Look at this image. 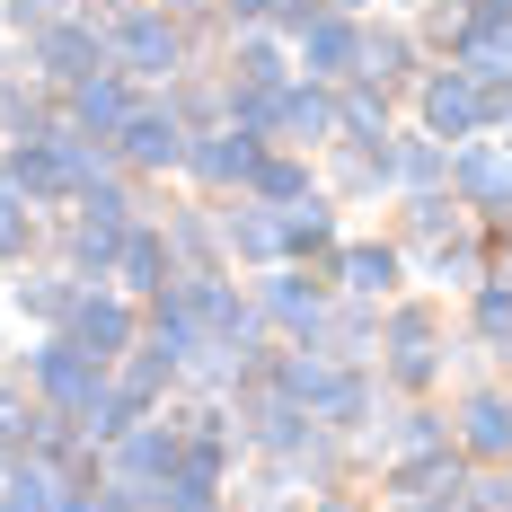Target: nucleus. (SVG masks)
I'll return each instance as SVG.
<instances>
[{
  "instance_id": "27",
  "label": "nucleus",
  "mask_w": 512,
  "mask_h": 512,
  "mask_svg": "<svg viewBox=\"0 0 512 512\" xmlns=\"http://www.w3.org/2000/svg\"><path fill=\"white\" fill-rule=\"evenodd\" d=\"M248 204H265V212H283V204H301V195H318V159H301V151H256V168H248V186H239Z\"/></svg>"
},
{
  "instance_id": "20",
  "label": "nucleus",
  "mask_w": 512,
  "mask_h": 512,
  "mask_svg": "<svg viewBox=\"0 0 512 512\" xmlns=\"http://www.w3.org/2000/svg\"><path fill=\"white\" fill-rule=\"evenodd\" d=\"M407 115L389 89H371V80H336V151H389V133H398Z\"/></svg>"
},
{
  "instance_id": "28",
  "label": "nucleus",
  "mask_w": 512,
  "mask_h": 512,
  "mask_svg": "<svg viewBox=\"0 0 512 512\" xmlns=\"http://www.w3.org/2000/svg\"><path fill=\"white\" fill-rule=\"evenodd\" d=\"M62 504V468L36 451H0V512H53Z\"/></svg>"
},
{
  "instance_id": "6",
  "label": "nucleus",
  "mask_w": 512,
  "mask_h": 512,
  "mask_svg": "<svg viewBox=\"0 0 512 512\" xmlns=\"http://www.w3.org/2000/svg\"><path fill=\"white\" fill-rule=\"evenodd\" d=\"M442 415H451V451L468 468H512V398L504 371H460L442 389Z\"/></svg>"
},
{
  "instance_id": "42",
  "label": "nucleus",
  "mask_w": 512,
  "mask_h": 512,
  "mask_svg": "<svg viewBox=\"0 0 512 512\" xmlns=\"http://www.w3.org/2000/svg\"><path fill=\"white\" fill-rule=\"evenodd\" d=\"M0 362H9V318H0Z\"/></svg>"
},
{
  "instance_id": "4",
  "label": "nucleus",
  "mask_w": 512,
  "mask_h": 512,
  "mask_svg": "<svg viewBox=\"0 0 512 512\" xmlns=\"http://www.w3.org/2000/svg\"><path fill=\"white\" fill-rule=\"evenodd\" d=\"M398 115H407L424 142L451 151V142H477V133H504L512 124V89H477L460 62H424L407 80V98H398Z\"/></svg>"
},
{
  "instance_id": "21",
  "label": "nucleus",
  "mask_w": 512,
  "mask_h": 512,
  "mask_svg": "<svg viewBox=\"0 0 512 512\" xmlns=\"http://www.w3.org/2000/svg\"><path fill=\"white\" fill-rule=\"evenodd\" d=\"M71 274L53 265V256H27V265H9V318L27 327V336H45V327H62V309H71Z\"/></svg>"
},
{
  "instance_id": "16",
  "label": "nucleus",
  "mask_w": 512,
  "mask_h": 512,
  "mask_svg": "<svg viewBox=\"0 0 512 512\" xmlns=\"http://www.w3.org/2000/svg\"><path fill=\"white\" fill-rule=\"evenodd\" d=\"M265 142L274 151H301V159H327L336 151V89L327 80H283L274 115H265Z\"/></svg>"
},
{
  "instance_id": "40",
  "label": "nucleus",
  "mask_w": 512,
  "mask_h": 512,
  "mask_svg": "<svg viewBox=\"0 0 512 512\" xmlns=\"http://www.w3.org/2000/svg\"><path fill=\"white\" fill-rule=\"evenodd\" d=\"M327 9H345V18H362V9H380V0H327Z\"/></svg>"
},
{
  "instance_id": "11",
  "label": "nucleus",
  "mask_w": 512,
  "mask_h": 512,
  "mask_svg": "<svg viewBox=\"0 0 512 512\" xmlns=\"http://www.w3.org/2000/svg\"><path fill=\"white\" fill-rule=\"evenodd\" d=\"M442 195L468 212V221H512V142L504 133H477V142H451V168H442Z\"/></svg>"
},
{
  "instance_id": "26",
  "label": "nucleus",
  "mask_w": 512,
  "mask_h": 512,
  "mask_svg": "<svg viewBox=\"0 0 512 512\" xmlns=\"http://www.w3.org/2000/svg\"><path fill=\"white\" fill-rule=\"evenodd\" d=\"M45 124H62V98H53L45 80H27L18 71V45H9V62H0V142L45 133Z\"/></svg>"
},
{
  "instance_id": "9",
  "label": "nucleus",
  "mask_w": 512,
  "mask_h": 512,
  "mask_svg": "<svg viewBox=\"0 0 512 512\" xmlns=\"http://www.w3.org/2000/svg\"><path fill=\"white\" fill-rule=\"evenodd\" d=\"M318 274H327V292H336V301H371V309L398 301V292H415V283H407V248H398L389 230H345V239L327 248Z\"/></svg>"
},
{
  "instance_id": "38",
  "label": "nucleus",
  "mask_w": 512,
  "mask_h": 512,
  "mask_svg": "<svg viewBox=\"0 0 512 512\" xmlns=\"http://www.w3.org/2000/svg\"><path fill=\"white\" fill-rule=\"evenodd\" d=\"M309 9H327V0H274V9H265V27H274V36H292Z\"/></svg>"
},
{
  "instance_id": "31",
  "label": "nucleus",
  "mask_w": 512,
  "mask_h": 512,
  "mask_svg": "<svg viewBox=\"0 0 512 512\" xmlns=\"http://www.w3.org/2000/svg\"><path fill=\"white\" fill-rule=\"evenodd\" d=\"M159 98H168V115H177L186 133H204V124H221V71H212V62H195V71H177Z\"/></svg>"
},
{
  "instance_id": "2",
  "label": "nucleus",
  "mask_w": 512,
  "mask_h": 512,
  "mask_svg": "<svg viewBox=\"0 0 512 512\" xmlns=\"http://www.w3.org/2000/svg\"><path fill=\"white\" fill-rule=\"evenodd\" d=\"M98 36H106V71H124L133 89H168L177 71L221 53V27H186L168 0H115L98 18Z\"/></svg>"
},
{
  "instance_id": "44",
  "label": "nucleus",
  "mask_w": 512,
  "mask_h": 512,
  "mask_svg": "<svg viewBox=\"0 0 512 512\" xmlns=\"http://www.w3.org/2000/svg\"><path fill=\"white\" fill-rule=\"evenodd\" d=\"M283 512H301V504H283Z\"/></svg>"
},
{
  "instance_id": "37",
  "label": "nucleus",
  "mask_w": 512,
  "mask_h": 512,
  "mask_svg": "<svg viewBox=\"0 0 512 512\" xmlns=\"http://www.w3.org/2000/svg\"><path fill=\"white\" fill-rule=\"evenodd\" d=\"M265 9H274V0H221V9H212V27H221V36H239V27H265Z\"/></svg>"
},
{
  "instance_id": "1",
  "label": "nucleus",
  "mask_w": 512,
  "mask_h": 512,
  "mask_svg": "<svg viewBox=\"0 0 512 512\" xmlns=\"http://www.w3.org/2000/svg\"><path fill=\"white\" fill-rule=\"evenodd\" d=\"M460 371H477V362H468L460 336H451V301H433V292L380 301V327H371V380H380L389 398H442Z\"/></svg>"
},
{
  "instance_id": "22",
  "label": "nucleus",
  "mask_w": 512,
  "mask_h": 512,
  "mask_svg": "<svg viewBox=\"0 0 512 512\" xmlns=\"http://www.w3.org/2000/svg\"><path fill=\"white\" fill-rule=\"evenodd\" d=\"M168 239H159V212H142L133 230H124V248H115V265H106V283L124 292V301H151V292H168Z\"/></svg>"
},
{
  "instance_id": "7",
  "label": "nucleus",
  "mask_w": 512,
  "mask_h": 512,
  "mask_svg": "<svg viewBox=\"0 0 512 512\" xmlns=\"http://www.w3.org/2000/svg\"><path fill=\"white\" fill-rule=\"evenodd\" d=\"M248 301H256V327H265L274 345H318L336 292H327L318 265H265V274H248Z\"/></svg>"
},
{
  "instance_id": "32",
  "label": "nucleus",
  "mask_w": 512,
  "mask_h": 512,
  "mask_svg": "<svg viewBox=\"0 0 512 512\" xmlns=\"http://www.w3.org/2000/svg\"><path fill=\"white\" fill-rule=\"evenodd\" d=\"M371 327H380V309H371V301H336V309H327V327H318V354L371 362Z\"/></svg>"
},
{
  "instance_id": "3",
  "label": "nucleus",
  "mask_w": 512,
  "mask_h": 512,
  "mask_svg": "<svg viewBox=\"0 0 512 512\" xmlns=\"http://www.w3.org/2000/svg\"><path fill=\"white\" fill-rule=\"evenodd\" d=\"M106 168H115V151H106V142H89V133H71V124H45V133L0 142V177H9L36 212H45V221L71 204L80 186H98Z\"/></svg>"
},
{
  "instance_id": "10",
  "label": "nucleus",
  "mask_w": 512,
  "mask_h": 512,
  "mask_svg": "<svg viewBox=\"0 0 512 512\" xmlns=\"http://www.w3.org/2000/svg\"><path fill=\"white\" fill-rule=\"evenodd\" d=\"M18 71L27 80H45L53 98L71 89V80H89V71H106V36L89 9H62L53 27H36V36H18Z\"/></svg>"
},
{
  "instance_id": "5",
  "label": "nucleus",
  "mask_w": 512,
  "mask_h": 512,
  "mask_svg": "<svg viewBox=\"0 0 512 512\" xmlns=\"http://www.w3.org/2000/svg\"><path fill=\"white\" fill-rule=\"evenodd\" d=\"M9 371L27 380V398L53 415H71V424H89V407L106 398V362H89L80 345H62V336H27V345H9Z\"/></svg>"
},
{
  "instance_id": "36",
  "label": "nucleus",
  "mask_w": 512,
  "mask_h": 512,
  "mask_svg": "<svg viewBox=\"0 0 512 512\" xmlns=\"http://www.w3.org/2000/svg\"><path fill=\"white\" fill-rule=\"evenodd\" d=\"M301 512H380V504H371V486L354 477V486H318V495H301Z\"/></svg>"
},
{
  "instance_id": "41",
  "label": "nucleus",
  "mask_w": 512,
  "mask_h": 512,
  "mask_svg": "<svg viewBox=\"0 0 512 512\" xmlns=\"http://www.w3.org/2000/svg\"><path fill=\"white\" fill-rule=\"evenodd\" d=\"M380 9H398V18H415V9H424V0H380Z\"/></svg>"
},
{
  "instance_id": "18",
  "label": "nucleus",
  "mask_w": 512,
  "mask_h": 512,
  "mask_svg": "<svg viewBox=\"0 0 512 512\" xmlns=\"http://www.w3.org/2000/svg\"><path fill=\"white\" fill-rule=\"evenodd\" d=\"M354 27L362 18H345V9H309L301 27L283 36L292 45V80H327V89L354 80Z\"/></svg>"
},
{
  "instance_id": "13",
  "label": "nucleus",
  "mask_w": 512,
  "mask_h": 512,
  "mask_svg": "<svg viewBox=\"0 0 512 512\" xmlns=\"http://www.w3.org/2000/svg\"><path fill=\"white\" fill-rule=\"evenodd\" d=\"M451 336L477 371H504L512 362V274H477L460 301H451Z\"/></svg>"
},
{
  "instance_id": "39",
  "label": "nucleus",
  "mask_w": 512,
  "mask_h": 512,
  "mask_svg": "<svg viewBox=\"0 0 512 512\" xmlns=\"http://www.w3.org/2000/svg\"><path fill=\"white\" fill-rule=\"evenodd\" d=\"M168 9H177L186 27H212V9H221V0H168Z\"/></svg>"
},
{
  "instance_id": "43",
  "label": "nucleus",
  "mask_w": 512,
  "mask_h": 512,
  "mask_svg": "<svg viewBox=\"0 0 512 512\" xmlns=\"http://www.w3.org/2000/svg\"><path fill=\"white\" fill-rule=\"evenodd\" d=\"M0 62H9V36H0Z\"/></svg>"
},
{
  "instance_id": "24",
  "label": "nucleus",
  "mask_w": 512,
  "mask_h": 512,
  "mask_svg": "<svg viewBox=\"0 0 512 512\" xmlns=\"http://www.w3.org/2000/svg\"><path fill=\"white\" fill-rule=\"evenodd\" d=\"M133 98H142V89H133L124 71H89V80H71V89H62V124H71V133H89V142H106V133L124 124V106H133Z\"/></svg>"
},
{
  "instance_id": "29",
  "label": "nucleus",
  "mask_w": 512,
  "mask_h": 512,
  "mask_svg": "<svg viewBox=\"0 0 512 512\" xmlns=\"http://www.w3.org/2000/svg\"><path fill=\"white\" fill-rule=\"evenodd\" d=\"M442 168H451V151H442V142H424L415 124L389 133V195H433V186H442Z\"/></svg>"
},
{
  "instance_id": "33",
  "label": "nucleus",
  "mask_w": 512,
  "mask_h": 512,
  "mask_svg": "<svg viewBox=\"0 0 512 512\" xmlns=\"http://www.w3.org/2000/svg\"><path fill=\"white\" fill-rule=\"evenodd\" d=\"M36 424H45V407H36V398H27V380L0 362V451H27V442H36Z\"/></svg>"
},
{
  "instance_id": "15",
  "label": "nucleus",
  "mask_w": 512,
  "mask_h": 512,
  "mask_svg": "<svg viewBox=\"0 0 512 512\" xmlns=\"http://www.w3.org/2000/svg\"><path fill=\"white\" fill-rule=\"evenodd\" d=\"M424 62H433V53L415 45V27L398 18V9H362V27H354V80L407 98V80L424 71Z\"/></svg>"
},
{
  "instance_id": "8",
  "label": "nucleus",
  "mask_w": 512,
  "mask_h": 512,
  "mask_svg": "<svg viewBox=\"0 0 512 512\" xmlns=\"http://www.w3.org/2000/svg\"><path fill=\"white\" fill-rule=\"evenodd\" d=\"M106 151H115V168H124L133 186H177V159H186V124L168 115V98H159V89H142V98L124 106V124L106 133Z\"/></svg>"
},
{
  "instance_id": "17",
  "label": "nucleus",
  "mask_w": 512,
  "mask_h": 512,
  "mask_svg": "<svg viewBox=\"0 0 512 512\" xmlns=\"http://www.w3.org/2000/svg\"><path fill=\"white\" fill-rule=\"evenodd\" d=\"M212 239H221V265L230 274H265V265H283V221L248 195H221L212 204Z\"/></svg>"
},
{
  "instance_id": "25",
  "label": "nucleus",
  "mask_w": 512,
  "mask_h": 512,
  "mask_svg": "<svg viewBox=\"0 0 512 512\" xmlns=\"http://www.w3.org/2000/svg\"><path fill=\"white\" fill-rule=\"evenodd\" d=\"M460 221H468V212L451 204L442 186H433V195H389V221H380V230H389V239H398V248H407V256H424V248H433V239H451Z\"/></svg>"
},
{
  "instance_id": "14",
  "label": "nucleus",
  "mask_w": 512,
  "mask_h": 512,
  "mask_svg": "<svg viewBox=\"0 0 512 512\" xmlns=\"http://www.w3.org/2000/svg\"><path fill=\"white\" fill-rule=\"evenodd\" d=\"M53 336H62V345H80L89 362H115L124 345H133V336H142V301H124L115 283H80Z\"/></svg>"
},
{
  "instance_id": "12",
  "label": "nucleus",
  "mask_w": 512,
  "mask_h": 512,
  "mask_svg": "<svg viewBox=\"0 0 512 512\" xmlns=\"http://www.w3.org/2000/svg\"><path fill=\"white\" fill-rule=\"evenodd\" d=\"M256 151H265V133H239V124H204V133H186L177 186H186V195H204V204H221V195H239V186H248Z\"/></svg>"
},
{
  "instance_id": "35",
  "label": "nucleus",
  "mask_w": 512,
  "mask_h": 512,
  "mask_svg": "<svg viewBox=\"0 0 512 512\" xmlns=\"http://www.w3.org/2000/svg\"><path fill=\"white\" fill-rule=\"evenodd\" d=\"M62 9H80V0H0V36L18 45V36H36V27H53Z\"/></svg>"
},
{
  "instance_id": "19",
  "label": "nucleus",
  "mask_w": 512,
  "mask_h": 512,
  "mask_svg": "<svg viewBox=\"0 0 512 512\" xmlns=\"http://www.w3.org/2000/svg\"><path fill=\"white\" fill-rule=\"evenodd\" d=\"M151 212H159V239H168V265H177V274L221 265V239H212V204L204 195H177V204H168V186H159Z\"/></svg>"
},
{
  "instance_id": "34",
  "label": "nucleus",
  "mask_w": 512,
  "mask_h": 512,
  "mask_svg": "<svg viewBox=\"0 0 512 512\" xmlns=\"http://www.w3.org/2000/svg\"><path fill=\"white\" fill-rule=\"evenodd\" d=\"M451 512H512V468H468Z\"/></svg>"
},
{
  "instance_id": "23",
  "label": "nucleus",
  "mask_w": 512,
  "mask_h": 512,
  "mask_svg": "<svg viewBox=\"0 0 512 512\" xmlns=\"http://www.w3.org/2000/svg\"><path fill=\"white\" fill-rule=\"evenodd\" d=\"M274 221H283V265H327V248L345 239V204H336L327 186L301 195V204H283Z\"/></svg>"
},
{
  "instance_id": "30",
  "label": "nucleus",
  "mask_w": 512,
  "mask_h": 512,
  "mask_svg": "<svg viewBox=\"0 0 512 512\" xmlns=\"http://www.w3.org/2000/svg\"><path fill=\"white\" fill-rule=\"evenodd\" d=\"M45 230H53V221L27 204L9 177H0V274H9V265H27V256H45Z\"/></svg>"
}]
</instances>
